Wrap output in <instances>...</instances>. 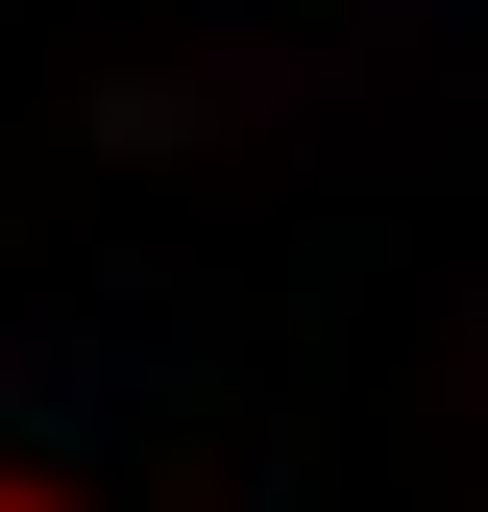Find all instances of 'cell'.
Returning <instances> with one entry per match:
<instances>
[{"label": "cell", "instance_id": "6da1fadb", "mask_svg": "<svg viewBox=\"0 0 488 512\" xmlns=\"http://www.w3.org/2000/svg\"><path fill=\"white\" fill-rule=\"evenodd\" d=\"M0 512H74V488H25V464H0Z\"/></svg>", "mask_w": 488, "mask_h": 512}]
</instances>
